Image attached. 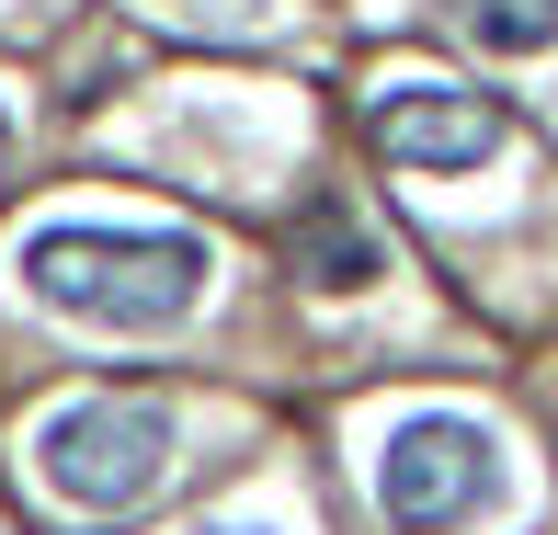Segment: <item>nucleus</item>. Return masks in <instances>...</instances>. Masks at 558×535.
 Wrapping results in <instances>:
<instances>
[{"mask_svg": "<svg viewBox=\"0 0 558 535\" xmlns=\"http://www.w3.org/2000/svg\"><path fill=\"white\" fill-rule=\"evenodd\" d=\"M23 296L35 308H69L92 330H171L194 319L206 296V240L194 228H92V217H58L12 251Z\"/></svg>", "mask_w": 558, "mask_h": 535, "instance_id": "1", "label": "nucleus"}, {"mask_svg": "<svg viewBox=\"0 0 558 535\" xmlns=\"http://www.w3.org/2000/svg\"><path fill=\"white\" fill-rule=\"evenodd\" d=\"M171 467V411L148 399H69L35 422V478L69 513H137Z\"/></svg>", "mask_w": 558, "mask_h": 535, "instance_id": "2", "label": "nucleus"}, {"mask_svg": "<svg viewBox=\"0 0 558 535\" xmlns=\"http://www.w3.org/2000/svg\"><path fill=\"white\" fill-rule=\"evenodd\" d=\"M501 501V445L468 411H411L376 455V513L399 535H456Z\"/></svg>", "mask_w": 558, "mask_h": 535, "instance_id": "3", "label": "nucleus"}, {"mask_svg": "<svg viewBox=\"0 0 558 535\" xmlns=\"http://www.w3.org/2000/svg\"><path fill=\"white\" fill-rule=\"evenodd\" d=\"M365 137L399 171H478L501 148V104L490 92H456V81H399V92L365 104Z\"/></svg>", "mask_w": 558, "mask_h": 535, "instance_id": "4", "label": "nucleus"}, {"mask_svg": "<svg viewBox=\"0 0 558 535\" xmlns=\"http://www.w3.org/2000/svg\"><path fill=\"white\" fill-rule=\"evenodd\" d=\"M286 263L308 273L319 296H353V285H376V240H365V217L342 206V194H308V206H296V228H286Z\"/></svg>", "mask_w": 558, "mask_h": 535, "instance_id": "5", "label": "nucleus"}, {"mask_svg": "<svg viewBox=\"0 0 558 535\" xmlns=\"http://www.w3.org/2000/svg\"><path fill=\"white\" fill-rule=\"evenodd\" d=\"M445 12L478 58H547L558 46V0H445Z\"/></svg>", "mask_w": 558, "mask_h": 535, "instance_id": "6", "label": "nucleus"}, {"mask_svg": "<svg viewBox=\"0 0 558 535\" xmlns=\"http://www.w3.org/2000/svg\"><path fill=\"white\" fill-rule=\"evenodd\" d=\"M148 12H183V23H228L240 0H148Z\"/></svg>", "mask_w": 558, "mask_h": 535, "instance_id": "7", "label": "nucleus"}, {"mask_svg": "<svg viewBox=\"0 0 558 535\" xmlns=\"http://www.w3.org/2000/svg\"><path fill=\"white\" fill-rule=\"evenodd\" d=\"M194 535H263V524H194Z\"/></svg>", "mask_w": 558, "mask_h": 535, "instance_id": "8", "label": "nucleus"}, {"mask_svg": "<svg viewBox=\"0 0 558 535\" xmlns=\"http://www.w3.org/2000/svg\"><path fill=\"white\" fill-rule=\"evenodd\" d=\"M0 171H12V114H0Z\"/></svg>", "mask_w": 558, "mask_h": 535, "instance_id": "9", "label": "nucleus"}]
</instances>
